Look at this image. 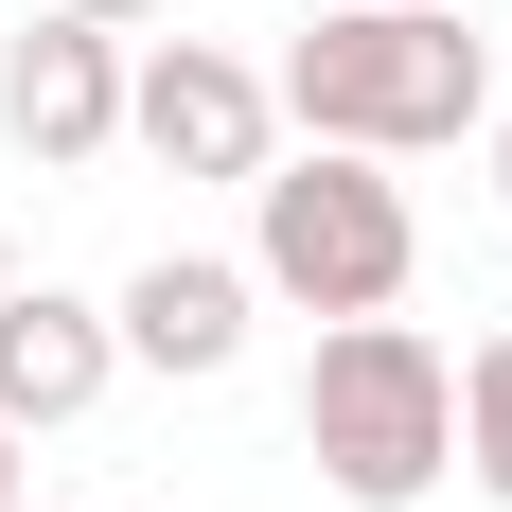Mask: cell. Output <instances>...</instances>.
Here are the masks:
<instances>
[{
	"mask_svg": "<svg viewBox=\"0 0 512 512\" xmlns=\"http://www.w3.org/2000/svg\"><path fill=\"white\" fill-rule=\"evenodd\" d=\"M265 106L301 142H354V159H442V142L495 124V53L460 36V0H336L265 71Z\"/></svg>",
	"mask_w": 512,
	"mask_h": 512,
	"instance_id": "6da1fadb",
	"label": "cell"
},
{
	"mask_svg": "<svg viewBox=\"0 0 512 512\" xmlns=\"http://www.w3.org/2000/svg\"><path fill=\"white\" fill-rule=\"evenodd\" d=\"M301 460L336 477L354 512H424V495H442V460H460V354H442L424 318H318Z\"/></svg>",
	"mask_w": 512,
	"mask_h": 512,
	"instance_id": "7a4b0ae2",
	"label": "cell"
},
{
	"mask_svg": "<svg viewBox=\"0 0 512 512\" xmlns=\"http://www.w3.org/2000/svg\"><path fill=\"white\" fill-rule=\"evenodd\" d=\"M407 265H424V212H407L389 159L301 142V159L248 177V283H265V301H301V318H389Z\"/></svg>",
	"mask_w": 512,
	"mask_h": 512,
	"instance_id": "3957f363",
	"label": "cell"
},
{
	"mask_svg": "<svg viewBox=\"0 0 512 512\" xmlns=\"http://www.w3.org/2000/svg\"><path fill=\"white\" fill-rule=\"evenodd\" d=\"M265 71L230 36H124V142L177 159V177H265Z\"/></svg>",
	"mask_w": 512,
	"mask_h": 512,
	"instance_id": "277c9868",
	"label": "cell"
},
{
	"mask_svg": "<svg viewBox=\"0 0 512 512\" xmlns=\"http://www.w3.org/2000/svg\"><path fill=\"white\" fill-rule=\"evenodd\" d=\"M0 142L36 159V177H89V159L124 142V36L71 18V0H36V18L0 36Z\"/></svg>",
	"mask_w": 512,
	"mask_h": 512,
	"instance_id": "5b68a950",
	"label": "cell"
},
{
	"mask_svg": "<svg viewBox=\"0 0 512 512\" xmlns=\"http://www.w3.org/2000/svg\"><path fill=\"white\" fill-rule=\"evenodd\" d=\"M248 318H265V283L230 248H159L124 301H106V336H124V371H159V389H212V371L248 354Z\"/></svg>",
	"mask_w": 512,
	"mask_h": 512,
	"instance_id": "8992f818",
	"label": "cell"
},
{
	"mask_svg": "<svg viewBox=\"0 0 512 512\" xmlns=\"http://www.w3.org/2000/svg\"><path fill=\"white\" fill-rule=\"evenodd\" d=\"M106 389H124V336H106V301H71V283H0V424L36 442V424H89Z\"/></svg>",
	"mask_w": 512,
	"mask_h": 512,
	"instance_id": "52a82bcc",
	"label": "cell"
},
{
	"mask_svg": "<svg viewBox=\"0 0 512 512\" xmlns=\"http://www.w3.org/2000/svg\"><path fill=\"white\" fill-rule=\"evenodd\" d=\"M460 477L512 512V336H477V354H460Z\"/></svg>",
	"mask_w": 512,
	"mask_h": 512,
	"instance_id": "ba28073f",
	"label": "cell"
},
{
	"mask_svg": "<svg viewBox=\"0 0 512 512\" xmlns=\"http://www.w3.org/2000/svg\"><path fill=\"white\" fill-rule=\"evenodd\" d=\"M71 18H106V36H142V18H159V0H71Z\"/></svg>",
	"mask_w": 512,
	"mask_h": 512,
	"instance_id": "9c48e42d",
	"label": "cell"
},
{
	"mask_svg": "<svg viewBox=\"0 0 512 512\" xmlns=\"http://www.w3.org/2000/svg\"><path fill=\"white\" fill-rule=\"evenodd\" d=\"M477 142H495V212H512V106H495V124H477Z\"/></svg>",
	"mask_w": 512,
	"mask_h": 512,
	"instance_id": "30bf717a",
	"label": "cell"
},
{
	"mask_svg": "<svg viewBox=\"0 0 512 512\" xmlns=\"http://www.w3.org/2000/svg\"><path fill=\"white\" fill-rule=\"evenodd\" d=\"M0 512H18V424H0Z\"/></svg>",
	"mask_w": 512,
	"mask_h": 512,
	"instance_id": "8fae6325",
	"label": "cell"
},
{
	"mask_svg": "<svg viewBox=\"0 0 512 512\" xmlns=\"http://www.w3.org/2000/svg\"><path fill=\"white\" fill-rule=\"evenodd\" d=\"M0 283H18V230H0Z\"/></svg>",
	"mask_w": 512,
	"mask_h": 512,
	"instance_id": "7c38bea8",
	"label": "cell"
}]
</instances>
